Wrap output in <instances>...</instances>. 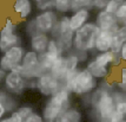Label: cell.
<instances>
[{
	"instance_id": "cell-1",
	"label": "cell",
	"mask_w": 126,
	"mask_h": 122,
	"mask_svg": "<svg viewBox=\"0 0 126 122\" xmlns=\"http://www.w3.org/2000/svg\"><path fill=\"white\" fill-rule=\"evenodd\" d=\"M98 79L88 72L86 68H79L72 73H67L65 77V89L76 96L84 97L90 95L95 88H98Z\"/></svg>"
},
{
	"instance_id": "cell-2",
	"label": "cell",
	"mask_w": 126,
	"mask_h": 122,
	"mask_svg": "<svg viewBox=\"0 0 126 122\" xmlns=\"http://www.w3.org/2000/svg\"><path fill=\"white\" fill-rule=\"evenodd\" d=\"M70 107H71V93L67 89L63 88L47 98L43 108V113L40 115L43 116L44 121L54 122Z\"/></svg>"
},
{
	"instance_id": "cell-3",
	"label": "cell",
	"mask_w": 126,
	"mask_h": 122,
	"mask_svg": "<svg viewBox=\"0 0 126 122\" xmlns=\"http://www.w3.org/2000/svg\"><path fill=\"white\" fill-rule=\"evenodd\" d=\"M99 28L94 22H87L82 27L73 32L72 50L76 52H93Z\"/></svg>"
},
{
	"instance_id": "cell-4",
	"label": "cell",
	"mask_w": 126,
	"mask_h": 122,
	"mask_svg": "<svg viewBox=\"0 0 126 122\" xmlns=\"http://www.w3.org/2000/svg\"><path fill=\"white\" fill-rule=\"evenodd\" d=\"M12 71L19 72L22 77L26 78L27 81L37 79V78L40 77L44 73V70L41 69L40 64H39L38 53H35L32 50L25 51V55H24L21 64L18 65Z\"/></svg>"
},
{
	"instance_id": "cell-5",
	"label": "cell",
	"mask_w": 126,
	"mask_h": 122,
	"mask_svg": "<svg viewBox=\"0 0 126 122\" xmlns=\"http://www.w3.org/2000/svg\"><path fill=\"white\" fill-rule=\"evenodd\" d=\"M16 45H21V38L18 33L16 24L11 18H7L0 28V53H4L10 48Z\"/></svg>"
},
{
	"instance_id": "cell-6",
	"label": "cell",
	"mask_w": 126,
	"mask_h": 122,
	"mask_svg": "<svg viewBox=\"0 0 126 122\" xmlns=\"http://www.w3.org/2000/svg\"><path fill=\"white\" fill-rule=\"evenodd\" d=\"M25 48L22 45L12 46L6 50L0 56V69L5 72H10L14 70L18 65H20L25 55Z\"/></svg>"
},
{
	"instance_id": "cell-7",
	"label": "cell",
	"mask_w": 126,
	"mask_h": 122,
	"mask_svg": "<svg viewBox=\"0 0 126 122\" xmlns=\"http://www.w3.org/2000/svg\"><path fill=\"white\" fill-rule=\"evenodd\" d=\"M2 85H4V90L7 91L8 94L13 95V96H20L26 90H28L30 81L24 78L19 72L10 71L6 72Z\"/></svg>"
},
{
	"instance_id": "cell-8",
	"label": "cell",
	"mask_w": 126,
	"mask_h": 122,
	"mask_svg": "<svg viewBox=\"0 0 126 122\" xmlns=\"http://www.w3.org/2000/svg\"><path fill=\"white\" fill-rule=\"evenodd\" d=\"M63 88H65L64 84L55 77H53L49 72H44L40 77L35 79V89L43 96L46 97L54 95L57 91H59Z\"/></svg>"
},
{
	"instance_id": "cell-9",
	"label": "cell",
	"mask_w": 126,
	"mask_h": 122,
	"mask_svg": "<svg viewBox=\"0 0 126 122\" xmlns=\"http://www.w3.org/2000/svg\"><path fill=\"white\" fill-rule=\"evenodd\" d=\"M58 13L54 10H48V11H43L38 13L34 19V25L37 28L38 33L49 34L51 30L53 28L54 24L58 20Z\"/></svg>"
},
{
	"instance_id": "cell-10",
	"label": "cell",
	"mask_w": 126,
	"mask_h": 122,
	"mask_svg": "<svg viewBox=\"0 0 126 122\" xmlns=\"http://www.w3.org/2000/svg\"><path fill=\"white\" fill-rule=\"evenodd\" d=\"M94 23L98 26L99 31H112V32H114L115 30L120 26L118 24V20H117L114 14L110 13V12H106L105 10L98 11Z\"/></svg>"
},
{
	"instance_id": "cell-11",
	"label": "cell",
	"mask_w": 126,
	"mask_h": 122,
	"mask_svg": "<svg viewBox=\"0 0 126 122\" xmlns=\"http://www.w3.org/2000/svg\"><path fill=\"white\" fill-rule=\"evenodd\" d=\"M90 17H91V12L87 8H80L78 11L72 12V14L68 17L70 28L72 32H76L77 30L82 27L90 20Z\"/></svg>"
},
{
	"instance_id": "cell-12",
	"label": "cell",
	"mask_w": 126,
	"mask_h": 122,
	"mask_svg": "<svg viewBox=\"0 0 126 122\" xmlns=\"http://www.w3.org/2000/svg\"><path fill=\"white\" fill-rule=\"evenodd\" d=\"M98 65L104 68H110V67H117L120 63V58L119 56L113 53L112 51H106V52H97L94 57L92 58Z\"/></svg>"
},
{
	"instance_id": "cell-13",
	"label": "cell",
	"mask_w": 126,
	"mask_h": 122,
	"mask_svg": "<svg viewBox=\"0 0 126 122\" xmlns=\"http://www.w3.org/2000/svg\"><path fill=\"white\" fill-rule=\"evenodd\" d=\"M49 73L58 81H60L65 87V77L67 75V64H66L65 55H60L55 59V62L53 63V65L49 70Z\"/></svg>"
},
{
	"instance_id": "cell-14",
	"label": "cell",
	"mask_w": 126,
	"mask_h": 122,
	"mask_svg": "<svg viewBox=\"0 0 126 122\" xmlns=\"http://www.w3.org/2000/svg\"><path fill=\"white\" fill-rule=\"evenodd\" d=\"M12 8L18 17L25 20L32 14L33 2L32 0H13Z\"/></svg>"
},
{
	"instance_id": "cell-15",
	"label": "cell",
	"mask_w": 126,
	"mask_h": 122,
	"mask_svg": "<svg viewBox=\"0 0 126 122\" xmlns=\"http://www.w3.org/2000/svg\"><path fill=\"white\" fill-rule=\"evenodd\" d=\"M112 39H113V32L112 31H99L97 40H95L94 51H97V52L111 51Z\"/></svg>"
},
{
	"instance_id": "cell-16",
	"label": "cell",
	"mask_w": 126,
	"mask_h": 122,
	"mask_svg": "<svg viewBox=\"0 0 126 122\" xmlns=\"http://www.w3.org/2000/svg\"><path fill=\"white\" fill-rule=\"evenodd\" d=\"M30 46H31V50L34 51L35 53H43L46 51L47 44H48L49 40V36L45 33H35L33 34L32 37H30Z\"/></svg>"
},
{
	"instance_id": "cell-17",
	"label": "cell",
	"mask_w": 126,
	"mask_h": 122,
	"mask_svg": "<svg viewBox=\"0 0 126 122\" xmlns=\"http://www.w3.org/2000/svg\"><path fill=\"white\" fill-rule=\"evenodd\" d=\"M85 68L88 70V72L93 76L95 79H100V81H105L106 78L110 76V69L109 68H104L98 65L93 59H88L85 63Z\"/></svg>"
},
{
	"instance_id": "cell-18",
	"label": "cell",
	"mask_w": 126,
	"mask_h": 122,
	"mask_svg": "<svg viewBox=\"0 0 126 122\" xmlns=\"http://www.w3.org/2000/svg\"><path fill=\"white\" fill-rule=\"evenodd\" d=\"M68 31H71V28H70V22H68V16H63L61 18H58V20L54 24L53 28L51 30L49 38L55 39L57 37H59V36L66 33Z\"/></svg>"
},
{
	"instance_id": "cell-19",
	"label": "cell",
	"mask_w": 126,
	"mask_h": 122,
	"mask_svg": "<svg viewBox=\"0 0 126 122\" xmlns=\"http://www.w3.org/2000/svg\"><path fill=\"white\" fill-rule=\"evenodd\" d=\"M126 43V26H119V27L113 32V39H112V46H111V51L118 55L120 48L123 44Z\"/></svg>"
},
{
	"instance_id": "cell-20",
	"label": "cell",
	"mask_w": 126,
	"mask_h": 122,
	"mask_svg": "<svg viewBox=\"0 0 126 122\" xmlns=\"http://www.w3.org/2000/svg\"><path fill=\"white\" fill-rule=\"evenodd\" d=\"M58 48H59V52L60 55H66L67 52L72 50V43H73V32L68 31L66 33L61 34L59 37L54 39Z\"/></svg>"
},
{
	"instance_id": "cell-21",
	"label": "cell",
	"mask_w": 126,
	"mask_h": 122,
	"mask_svg": "<svg viewBox=\"0 0 126 122\" xmlns=\"http://www.w3.org/2000/svg\"><path fill=\"white\" fill-rule=\"evenodd\" d=\"M0 103H2L5 107L7 114H10L12 111H14L19 107L18 105V101L13 95L8 94L5 90H0Z\"/></svg>"
},
{
	"instance_id": "cell-22",
	"label": "cell",
	"mask_w": 126,
	"mask_h": 122,
	"mask_svg": "<svg viewBox=\"0 0 126 122\" xmlns=\"http://www.w3.org/2000/svg\"><path fill=\"white\" fill-rule=\"evenodd\" d=\"M59 56L60 55H54V53H51V52H47V51H45L43 53L38 55L39 64H40L41 69L44 70V72H49L51 68L53 65V63H54L55 59Z\"/></svg>"
},
{
	"instance_id": "cell-23",
	"label": "cell",
	"mask_w": 126,
	"mask_h": 122,
	"mask_svg": "<svg viewBox=\"0 0 126 122\" xmlns=\"http://www.w3.org/2000/svg\"><path fill=\"white\" fill-rule=\"evenodd\" d=\"M66 58V64H67V73H72L76 70L79 69V65H80V62H79V58L78 56L76 55L74 51H70L65 55Z\"/></svg>"
},
{
	"instance_id": "cell-24",
	"label": "cell",
	"mask_w": 126,
	"mask_h": 122,
	"mask_svg": "<svg viewBox=\"0 0 126 122\" xmlns=\"http://www.w3.org/2000/svg\"><path fill=\"white\" fill-rule=\"evenodd\" d=\"M63 116L66 117L70 122H82L81 111L76 107H70L63 114Z\"/></svg>"
},
{
	"instance_id": "cell-25",
	"label": "cell",
	"mask_w": 126,
	"mask_h": 122,
	"mask_svg": "<svg viewBox=\"0 0 126 122\" xmlns=\"http://www.w3.org/2000/svg\"><path fill=\"white\" fill-rule=\"evenodd\" d=\"M54 11L66 16L71 12V0H54Z\"/></svg>"
},
{
	"instance_id": "cell-26",
	"label": "cell",
	"mask_w": 126,
	"mask_h": 122,
	"mask_svg": "<svg viewBox=\"0 0 126 122\" xmlns=\"http://www.w3.org/2000/svg\"><path fill=\"white\" fill-rule=\"evenodd\" d=\"M92 1L93 0H71V11H78L80 8H92Z\"/></svg>"
},
{
	"instance_id": "cell-27",
	"label": "cell",
	"mask_w": 126,
	"mask_h": 122,
	"mask_svg": "<svg viewBox=\"0 0 126 122\" xmlns=\"http://www.w3.org/2000/svg\"><path fill=\"white\" fill-rule=\"evenodd\" d=\"M115 18L118 20V24L121 26H126V0L120 5V7L114 13Z\"/></svg>"
},
{
	"instance_id": "cell-28",
	"label": "cell",
	"mask_w": 126,
	"mask_h": 122,
	"mask_svg": "<svg viewBox=\"0 0 126 122\" xmlns=\"http://www.w3.org/2000/svg\"><path fill=\"white\" fill-rule=\"evenodd\" d=\"M118 91L126 94V67H123L120 70V81L113 84Z\"/></svg>"
},
{
	"instance_id": "cell-29",
	"label": "cell",
	"mask_w": 126,
	"mask_h": 122,
	"mask_svg": "<svg viewBox=\"0 0 126 122\" xmlns=\"http://www.w3.org/2000/svg\"><path fill=\"white\" fill-rule=\"evenodd\" d=\"M35 7L40 12L54 10V0H43V1H40L38 4H35Z\"/></svg>"
},
{
	"instance_id": "cell-30",
	"label": "cell",
	"mask_w": 126,
	"mask_h": 122,
	"mask_svg": "<svg viewBox=\"0 0 126 122\" xmlns=\"http://www.w3.org/2000/svg\"><path fill=\"white\" fill-rule=\"evenodd\" d=\"M16 114L19 115V116L21 117L22 120H25L27 116H30L32 113H34L32 107H30V105H19L18 108L16 109Z\"/></svg>"
},
{
	"instance_id": "cell-31",
	"label": "cell",
	"mask_w": 126,
	"mask_h": 122,
	"mask_svg": "<svg viewBox=\"0 0 126 122\" xmlns=\"http://www.w3.org/2000/svg\"><path fill=\"white\" fill-rule=\"evenodd\" d=\"M124 1H125V0H110L109 4H107V6L105 7V11L114 14L115 12H117V10L120 7V5L124 2Z\"/></svg>"
},
{
	"instance_id": "cell-32",
	"label": "cell",
	"mask_w": 126,
	"mask_h": 122,
	"mask_svg": "<svg viewBox=\"0 0 126 122\" xmlns=\"http://www.w3.org/2000/svg\"><path fill=\"white\" fill-rule=\"evenodd\" d=\"M25 32L28 37H32L33 34L38 33L37 32V28H35V25H34V19H30L26 25H25Z\"/></svg>"
},
{
	"instance_id": "cell-33",
	"label": "cell",
	"mask_w": 126,
	"mask_h": 122,
	"mask_svg": "<svg viewBox=\"0 0 126 122\" xmlns=\"http://www.w3.org/2000/svg\"><path fill=\"white\" fill-rule=\"evenodd\" d=\"M0 122H22V119L14 110L12 113H10V115H6L2 120H0Z\"/></svg>"
},
{
	"instance_id": "cell-34",
	"label": "cell",
	"mask_w": 126,
	"mask_h": 122,
	"mask_svg": "<svg viewBox=\"0 0 126 122\" xmlns=\"http://www.w3.org/2000/svg\"><path fill=\"white\" fill-rule=\"evenodd\" d=\"M46 51H47V52H51V53H54V55H60L58 45H57L54 39H52V38H49L47 48H46Z\"/></svg>"
},
{
	"instance_id": "cell-35",
	"label": "cell",
	"mask_w": 126,
	"mask_h": 122,
	"mask_svg": "<svg viewBox=\"0 0 126 122\" xmlns=\"http://www.w3.org/2000/svg\"><path fill=\"white\" fill-rule=\"evenodd\" d=\"M110 0H93L92 1V8H95L98 11H103L107 6Z\"/></svg>"
},
{
	"instance_id": "cell-36",
	"label": "cell",
	"mask_w": 126,
	"mask_h": 122,
	"mask_svg": "<svg viewBox=\"0 0 126 122\" xmlns=\"http://www.w3.org/2000/svg\"><path fill=\"white\" fill-rule=\"evenodd\" d=\"M22 122H44V119L38 113H32L30 116H27L25 120H22Z\"/></svg>"
},
{
	"instance_id": "cell-37",
	"label": "cell",
	"mask_w": 126,
	"mask_h": 122,
	"mask_svg": "<svg viewBox=\"0 0 126 122\" xmlns=\"http://www.w3.org/2000/svg\"><path fill=\"white\" fill-rule=\"evenodd\" d=\"M118 56H119V58H120L121 62L126 63V43L125 44H123V46L120 48V51H119Z\"/></svg>"
},
{
	"instance_id": "cell-38",
	"label": "cell",
	"mask_w": 126,
	"mask_h": 122,
	"mask_svg": "<svg viewBox=\"0 0 126 122\" xmlns=\"http://www.w3.org/2000/svg\"><path fill=\"white\" fill-rule=\"evenodd\" d=\"M6 115H7V111H6L5 107H4L2 103H0V120H2Z\"/></svg>"
},
{
	"instance_id": "cell-39",
	"label": "cell",
	"mask_w": 126,
	"mask_h": 122,
	"mask_svg": "<svg viewBox=\"0 0 126 122\" xmlns=\"http://www.w3.org/2000/svg\"><path fill=\"white\" fill-rule=\"evenodd\" d=\"M5 76H6V72L2 71V70L0 69V85H2V82H4V79H5Z\"/></svg>"
},
{
	"instance_id": "cell-40",
	"label": "cell",
	"mask_w": 126,
	"mask_h": 122,
	"mask_svg": "<svg viewBox=\"0 0 126 122\" xmlns=\"http://www.w3.org/2000/svg\"><path fill=\"white\" fill-rule=\"evenodd\" d=\"M54 122H70V121H68V120H67L66 117H64L63 115H61V116L59 117V119H57Z\"/></svg>"
},
{
	"instance_id": "cell-41",
	"label": "cell",
	"mask_w": 126,
	"mask_h": 122,
	"mask_svg": "<svg viewBox=\"0 0 126 122\" xmlns=\"http://www.w3.org/2000/svg\"><path fill=\"white\" fill-rule=\"evenodd\" d=\"M34 4H38V2H40V1H43V0H32Z\"/></svg>"
},
{
	"instance_id": "cell-42",
	"label": "cell",
	"mask_w": 126,
	"mask_h": 122,
	"mask_svg": "<svg viewBox=\"0 0 126 122\" xmlns=\"http://www.w3.org/2000/svg\"><path fill=\"white\" fill-rule=\"evenodd\" d=\"M121 122H126V117H125V119H124V120H123V121H121Z\"/></svg>"
},
{
	"instance_id": "cell-43",
	"label": "cell",
	"mask_w": 126,
	"mask_h": 122,
	"mask_svg": "<svg viewBox=\"0 0 126 122\" xmlns=\"http://www.w3.org/2000/svg\"><path fill=\"white\" fill-rule=\"evenodd\" d=\"M44 122H52V121H44Z\"/></svg>"
}]
</instances>
